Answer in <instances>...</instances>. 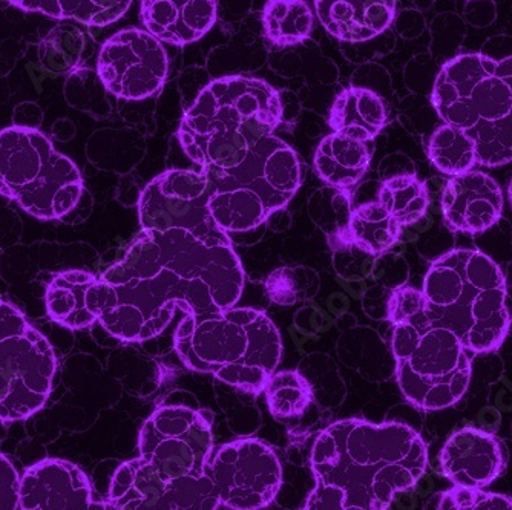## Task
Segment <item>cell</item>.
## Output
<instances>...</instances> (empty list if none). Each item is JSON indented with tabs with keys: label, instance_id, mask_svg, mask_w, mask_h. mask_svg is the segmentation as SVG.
<instances>
[{
	"label": "cell",
	"instance_id": "cell-23",
	"mask_svg": "<svg viewBox=\"0 0 512 510\" xmlns=\"http://www.w3.org/2000/svg\"><path fill=\"white\" fill-rule=\"evenodd\" d=\"M401 227L379 201L362 204L350 213L345 244H353L368 255L381 256L396 246Z\"/></svg>",
	"mask_w": 512,
	"mask_h": 510
},
{
	"label": "cell",
	"instance_id": "cell-8",
	"mask_svg": "<svg viewBox=\"0 0 512 510\" xmlns=\"http://www.w3.org/2000/svg\"><path fill=\"white\" fill-rule=\"evenodd\" d=\"M83 190L79 167L45 134L23 126L0 131V195L37 220L57 221L76 209Z\"/></svg>",
	"mask_w": 512,
	"mask_h": 510
},
{
	"label": "cell",
	"instance_id": "cell-31",
	"mask_svg": "<svg viewBox=\"0 0 512 510\" xmlns=\"http://www.w3.org/2000/svg\"><path fill=\"white\" fill-rule=\"evenodd\" d=\"M309 269H293V267H284V269L275 270L267 278L266 291L267 296L275 304L290 307L302 299L310 298L306 295V284L304 276Z\"/></svg>",
	"mask_w": 512,
	"mask_h": 510
},
{
	"label": "cell",
	"instance_id": "cell-18",
	"mask_svg": "<svg viewBox=\"0 0 512 510\" xmlns=\"http://www.w3.org/2000/svg\"><path fill=\"white\" fill-rule=\"evenodd\" d=\"M140 7L146 30L171 45L197 42L217 22V0H140Z\"/></svg>",
	"mask_w": 512,
	"mask_h": 510
},
{
	"label": "cell",
	"instance_id": "cell-25",
	"mask_svg": "<svg viewBox=\"0 0 512 510\" xmlns=\"http://www.w3.org/2000/svg\"><path fill=\"white\" fill-rule=\"evenodd\" d=\"M207 207L212 220L226 233L250 232L273 215L263 198L247 189L214 192Z\"/></svg>",
	"mask_w": 512,
	"mask_h": 510
},
{
	"label": "cell",
	"instance_id": "cell-30",
	"mask_svg": "<svg viewBox=\"0 0 512 510\" xmlns=\"http://www.w3.org/2000/svg\"><path fill=\"white\" fill-rule=\"evenodd\" d=\"M437 507L442 510H512V498L491 494L482 488L454 486L442 494Z\"/></svg>",
	"mask_w": 512,
	"mask_h": 510
},
{
	"label": "cell",
	"instance_id": "cell-1",
	"mask_svg": "<svg viewBox=\"0 0 512 510\" xmlns=\"http://www.w3.org/2000/svg\"><path fill=\"white\" fill-rule=\"evenodd\" d=\"M281 95L264 80L221 77L184 112L178 140L215 192L253 190L270 212L286 209L302 183L298 155L276 137Z\"/></svg>",
	"mask_w": 512,
	"mask_h": 510
},
{
	"label": "cell",
	"instance_id": "cell-2",
	"mask_svg": "<svg viewBox=\"0 0 512 510\" xmlns=\"http://www.w3.org/2000/svg\"><path fill=\"white\" fill-rule=\"evenodd\" d=\"M100 279L114 287L117 305L142 311L146 342L171 324L177 308L201 316L235 307L246 278L229 233L172 229L142 230Z\"/></svg>",
	"mask_w": 512,
	"mask_h": 510
},
{
	"label": "cell",
	"instance_id": "cell-19",
	"mask_svg": "<svg viewBox=\"0 0 512 510\" xmlns=\"http://www.w3.org/2000/svg\"><path fill=\"white\" fill-rule=\"evenodd\" d=\"M327 33L342 42H365L384 33L396 17V0H313Z\"/></svg>",
	"mask_w": 512,
	"mask_h": 510
},
{
	"label": "cell",
	"instance_id": "cell-10",
	"mask_svg": "<svg viewBox=\"0 0 512 510\" xmlns=\"http://www.w3.org/2000/svg\"><path fill=\"white\" fill-rule=\"evenodd\" d=\"M214 416L206 409L165 405L155 409L138 435L140 457L171 480L206 477L214 451Z\"/></svg>",
	"mask_w": 512,
	"mask_h": 510
},
{
	"label": "cell",
	"instance_id": "cell-20",
	"mask_svg": "<svg viewBox=\"0 0 512 510\" xmlns=\"http://www.w3.org/2000/svg\"><path fill=\"white\" fill-rule=\"evenodd\" d=\"M371 157V141L356 140L332 132L319 143L313 158V169L324 183L350 193L367 174Z\"/></svg>",
	"mask_w": 512,
	"mask_h": 510
},
{
	"label": "cell",
	"instance_id": "cell-4",
	"mask_svg": "<svg viewBox=\"0 0 512 510\" xmlns=\"http://www.w3.org/2000/svg\"><path fill=\"white\" fill-rule=\"evenodd\" d=\"M387 319L394 327L391 350L405 399L424 411L456 405L470 385L471 362L459 337L428 318L422 290L391 291Z\"/></svg>",
	"mask_w": 512,
	"mask_h": 510
},
{
	"label": "cell",
	"instance_id": "cell-17",
	"mask_svg": "<svg viewBox=\"0 0 512 510\" xmlns=\"http://www.w3.org/2000/svg\"><path fill=\"white\" fill-rule=\"evenodd\" d=\"M106 509L180 510L178 480L166 477L146 458L126 461L112 477Z\"/></svg>",
	"mask_w": 512,
	"mask_h": 510
},
{
	"label": "cell",
	"instance_id": "cell-29",
	"mask_svg": "<svg viewBox=\"0 0 512 510\" xmlns=\"http://www.w3.org/2000/svg\"><path fill=\"white\" fill-rule=\"evenodd\" d=\"M263 393L270 414L276 419L299 417L312 402L309 383L296 371H275L267 380Z\"/></svg>",
	"mask_w": 512,
	"mask_h": 510
},
{
	"label": "cell",
	"instance_id": "cell-5",
	"mask_svg": "<svg viewBox=\"0 0 512 510\" xmlns=\"http://www.w3.org/2000/svg\"><path fill=\"white\" fill-rule=\"evenodd\" d=\"M175 351L189 370L211 373L249 394L264 391L283 356V340L269 316L255 308L183 314Z\"/></svg>",
	"mask_w": 512,
	"mask_h": 510
},
{
	"label": "cell",
	"instance_id": "cell-28",
	"mask_svg": "<svg viewBox=\"0 0 512 510\" xmlns=\"http://www.w3.org/2000/svg\"><path fill=\"white\" fill-rule=\"evenodd\" d=\"M427 151L431 163L451 177L465 174L477 164L474 141L465 132L445 123L431 135Z\"/></svg>",
	"mask_w": 512,
	"mask_h": 510
},
{
	"label": "cell",
	"instance_id": "cell-22",
	"mask_svg": "<svg viewBox=\"0 0 512 510\" xmlns=\"http://www.w3.org/2000/svg\"><path fill=\"white\" fill-rule=\"evenodd\" d=\"M97 276L85 270H66L46 287V313L57 324L80 331L96 324L97 318L86 305V295Z\"/></svg>",
	"mask_w": 512,
	"mask_h": 510
},
{
	"label": "cell",
	"instance_id": "cell-3",
	"mask_svg": "<svg viewBox=\"0 0 512 510\" xmlns=\"http://www.w3.org/2000/svg\"><path fill=\"white\" fill-rule=\"evenodd\" d=\"M315 489L306 510H385L428 468L424 439L404 423L341 420L327 426L310 455Z\"/></svg>",
	"mask_w": 512,
	"mask_h": 510
},
{
	"label": "cell",
	"instance_id": "cell-16",
	"mask_svg": "<svg viewBox=\"0 0 512 510\" xmlns=\"http://www.w3.org/2000/svg\"><path fill=\"white\" fill-rule=\"evenodd\" d=\"M505 449L496 435L465 428L440 452V465L454 486L485 488L505 469Z\"/></svg>",
	"mask_w": 512,
	"mask_h": 510
},
{
	"label": "cell",
	"instance_id": "cell-27",
	"mask_svg": "<svg viewBox=\"0 0 512 510\" xmlns=\"http://www.w3.org/2000/svg\"><path fill=\"white\" fill-rule=\"evenodd\" d=\"M379 203L402 227L421 221L430 204L427 184L414 174L398 175L382 184Z\"/></svg>",
	"mask_w": 512,
	"mask_h": 510
},
{
	"label": "cell",
	"instance_id": "cell-26",
	"mask_svg": "<svg viewBox=\"0 0 512 510\" xmlns=\"http://www.w3.org/2000/svg\"><path fill=\"white\" fill-rule=\"evenodd\" d=\"M315 17L306 0H267L263 10L264 37L275 48L309 39Z\"/></svg>",
	"mask_w": 512,
	"mask_h": 510
},
{
	"label": "cell",
	"instance_id": "cell-9",
	"mask_svg": "<svg viewBox=\"0 0 512 510\" xmlns=\"http://www.w3.org/2000/svg\"><path fill=\"white\" fill-rule=\"evenodd\" d=\"M53 347L10 302L0 301V423L30 419L53 390Z\"/></svg>",
	"mask_w": 512,
	"mask_h": 510
},
{
	"label": "cell",
	"instance_id": "cell-13",
	"mask_svg": "<svg viewBox=\"0 0 512 510\" xmlns=\"http://www.w3.org/2000/svg\"><path fill=\"white\" fill-rule=\"evenodd\" d=\"M168 54L148 30L120 31L103 43L97 74L103 86L123 100L149 99L165 86Z\"/></svg>",
	"mask_w": 512,
	"mask_h": 510
},
{
	"label": "cell",
	"instance_id": "cell-33",
	"mask_svg": "<svg viewBox=\"0 0 512 510\" xmlns=\"http://www.w3.org/2000/svg\"><path fill=\"white\" fill-rule=\"evenodd\" d=\"M465 19L473 27H490L496 20V5L493 0H467Z\"/></svg>",
	"mask_w": 512,
	"mask_h": 510
},
{
	"label": "cell",
	"instance_id": "cell-6",
	"mask_svg": "<svg viewBox=\"0 0 512 510\" xmlns=\"http://www.w3.org/2000/svg\"><path fill=\"white\" fill-rule=\"evenodd\" d=\"M425 313L471 353L497 350L511 327L508 288L499 265L477 250H453L424 279Z\"/></svg>",
	"mask_w": 512,
	"mask_h": 510
},
{
	"label": "cell",
	"instance_id": "cell-11",
	"mask_svg": "<svg viewBox=\"0 0 512 510\" xmlns=\"http://www.w3.org/2000/svg\"><path fill=\"white\" fill-rule=\"evenodd\" d=\"M206 475L214 484L221 509H263L275 500L283 484V468L275 449L258 439L214 448Z\"/></svg>",
	"mask_w": 512,
	"mask_h": 510
},
{
	"label": "cell",
	"instance_id": "cell-34",
	"mask_svg": "<svg viewBox=\"0 0 512 510\" xmlns=\"http://www.w3.org/2000/svg\"><path fill=\"white\" fill-rule=\"evenodd\" d=\"M509 200H511V204H512V181H511V184H509Z\"/></svg>",
	"mask_w": 512,
	"mask_h": 510
},
{
	"label": "cell",
	"instance_id": "cell-21",
	"mask_svg": "<svg viewBox=\"0 0 512 510\" xmlns=\"http://www.w3.org/2000/svg\"><path fill=\"white\" fill-rule=\"evenodd\" d=\"M387 125V109L376 92L350 86L336 97L330 109L333 132L361 141H373Z\"/></svg>",
	"mask_w": 512,
	"mask_h": 510
},
{
	"label": "cell",
	"instance_id": "cell-14",
	"mask_svg": "<svg viewBox=\"0 0 512 510\" xmlns=\"http://www.w3.org/2000/svg\"><path fill=\"white\" fill-rule=\"evenodd\" d=\"M91 509H106V503H94L89 478L71 461L46 458L20 477L19 510Z\"/></svg>",
	"mask_w": 512,
	"mask_h": 510
},
{
	"label": "cell",
	"instance_id": "cell-32",
	"mask_svg": "<svg viewBox=\"0 0 512 510\" xmlns=\"http://www.w3.org/2000/svg\"><path fill=\"white\" fill-rule=\"evenodd\" d=\"M19 486V472L0 454V510H19Z\"/></svg>",
	"mask_w": 512,
	"mask_h": 510
},
{
	"label": "cell",
	"instance_id": "cell-15",
	"mask_svg": "<svg viewBox=\"0 0 512 510\" xmlns=\"http://www.w3.org/2000/svg\"><path fill=\"white\" fill-rule=\"evenodd\" d=\"M503 212V195L490 175L468 170L454 175L442 193L445 224L453 232L477 235L493 227Z\"/></svg>",
	"mask_w": 512,
	"mask_h": 510
},
{
	"label": "cell",
	"instance_id": "cell-7",
	"mask_svg": "<svg viewBox=\"0 0 512 510\" xmlns=\"http://www.w3.org/2000/svg\"><path fill=\"white\" fill-rule=\"evenodd\" d=\"M433 105L445 125L474 141L477 164L512 161V56L462 54L448 60L434 82Z\"/></svg>",
	"mask_w": 512,
	"mask_h": 510
},
{
	"label": "cell",
	"instance_id": "cell-24",
	"mask_svg": "<svg viewBox=\"0 0 512 510\" xmlns=\"http://www.w3.org/2000/svg\"><path fill=\"white\" fill-rule=\"evenodd\" d=\"M28 13H42L53 19H76L89 27H106L117 22L131 7L132 0H8Z\"/></svg>",
	"mask_w": 512,
	"mask_h": 510
},
{
	"label": "cell",
	"instance_id": "cell-12",
	"mask_svg": "<svg viewBox=\"0 0 512 510\" xmlns=\"http://www.w3.org/2000/svg\"><path fill=\"white\" fill-rule=\"evenodd\" d=\"M214 192V183L201 170L163 172L146 184L140 195V226L155 232L183 229L203 236L223 233L207 207Z\"/></svg>",
	"mask_w": 512,
	"mask_h": 510
}]
</instances>
